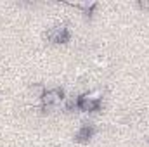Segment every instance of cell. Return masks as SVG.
Segmentation results:
<instances>
[{
    "label": "cell",
    "instance_id": "obj_1",
    "mask_svg": "<svg viewBox=\"0 0 149 147\" xmlns=\"http://www.w3.org/2000/svg\"><path fill=\"white\" fill-rule=\"evenodd\" d=\"M64 92L61 88H52V90H45L43 95H42V104L45 107H50V106H56V104H61L64 102Z\"/></svg>",
    "mask_w": 149,
    "mask_h": 147
},
{
    "label": "cell",
    "instance_id": "obj_2",
    "mask_svg": "<svg viewBox=\"0 0 149 147\" xmlns=\"http://www.w3.org/2000/svg\"><path fill=\"white\" fill-rule=\"evenodd\" d=\"M78 109L83 111V112H94V111L101 109V102L92 101L87 95H81V97H78Z\"/></svg>",
    "mask_w": 149,
    "mask_h": 147
},
{
    "label": "cell",
    "instance_id": "obj_3",
    "mask_svg": "<svg viewBox=\"0 0 149 147\" xmlns=\"http://www.w3.org/2000/svg\"><path fill=\"white\" fill-rule=\"evenodd\" d=\"M92 135H94V126H92V125H83V126L76 132L74 139H76L78 142H87V140L92 139Z\"/></svg>",
    "mask_w": 149,
    "mask_h": 147
},
{
    "label": "cell",
    "instance_id": "obj_4",
    "mask_svg": "<svg viewBox=\"0 0 149 147\" xmlns=\"http://www.w3.org/2000/svg\"><path fill=\"white\" fill-rule=\"evenodd\" d=\"M139 7L141 9H149V2H139Z\"/></svg>",
    "mask_w": 149,
    "mask_h": 147
}]
</instances>
